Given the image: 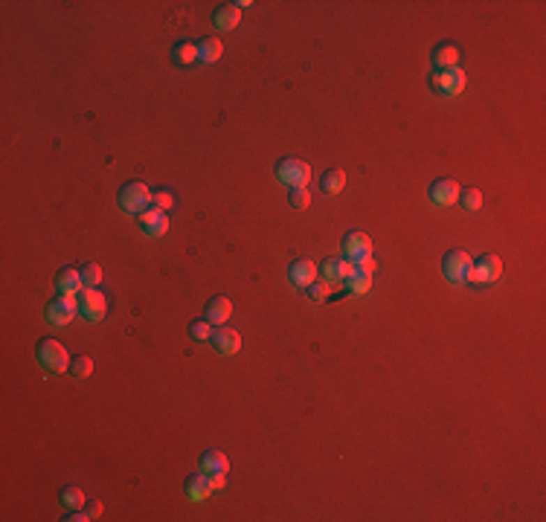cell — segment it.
<instances>
[{
    "instance_id": "6da1fadb",
    "label": "cell",
    "mask_w": 546,
    "mask_h": 522,
    "mask_svg": "<svg viewBox=\"0 0 546 522\" xmlns=\"http://www.w3.org/2000/svg\"><path fill=\"white\" fill-rule=\"evenodd\" d=\"M38 363L41 369L52 371V374H61L73 366V360H70V351L59 343V339H41L38 343Z\"/></svg>"
},
{
    "instance_id": "7a4b0ae2",
    "label": "cell",
    "mask_w": 546,
    "mask_h": 522,
    "mask_svg": "<svg viewBox=\"0 0 546 522\" xmlns=\"http://www.w3.org/2000/svg\"><path fill=\"white\" fill-rule=\"evenodd\" d=\"M119 204H122V209H126V212L139 215V212H146V209L154 204V192H151L146 183L134 180V183H126V186H122V192H119Z\"/></svg>"
},
{
    "instance_id": "3957f363",
    "label": "cell",
    "mask_w": 546,
    "mask_h": 522,
    "mask_svg": "<svg viewBox=\"0 0 546 522\" xmlns=\"http://www.w3.org/2000/svg\"><path fill=\"white\" fill-rule=\"evenodd\" d=\"M276 174H279L282 183H288L291 189H299V186H308V180H311V166L305 163V160L285 157V160L279 163Z\"/></svg>"
},
{
    "instance_id": "277c9868",
    "label": "cell",
    "mask_w": 546,
    "mask_h": 522,
    "mask_svg": "<svg viewBox=\"0 0 546 522\" xmlns=\"http://www.w3.org/2000/svg\"><path fill=\"white\" fill-rule=\"evenodd\" d=\"M76 314H79V299L73 293H59L47 305V319L52 325H70Z\"/></svg>"
},
{
    "instance_id": "5b68a950",
    "label": "cell",
    "mask_w": 546,
    "mask_h": 522,
    "mask_svg": "<svg viewBox=\"0 0 546 522\" xmlns=\"http://www.w3.org/2000/svg\"><path fill=\"white\" fill-rule=\"evenodd\" d=\"M76 299H79V314L84 319L99 322L108 314V299H105V293H99L96 287H84L82 293H76Z\"/></svg>"
},
{
    "instance_id": "8992f818",
    "label": "cell",
    "mask_w": 546,
    "mask_h": 522,
    "mask_svg": "<svg viewBox=\"0 0 546 522\" xmlns=\"http://www.w3.org/2000/svg\"><path fill=\"white\" fill-rule=\"evenodd\" d=\"M433 90L442 96H460L465 90V70L462 67H448V70H436L433 76Z\"/></svg>"
},
{
    "instance_id": "52a82bcc",
    "label": "cell",
    "mask_w": 546,
    "mask_h": 522,
    "mask_svg": "<svg viewBox=\"0 0 546 522\" xmlns=\"http://www.w3.org/2000/svg\"><path fill=\"white\" fill-rule=\"evenodd\" d=\"M503 273V261L500 256L494 253H485L480 261H473L471 264V273H468V282L471 284H491V282H497Z\"/></svg>"
},
{
    "instance_id": "ba28073f",
    "label": "cell",
    "mask_w": 546,
    "mask_h": 522,
    "mask_svg": "<svg viewBox=\"0 0 546 522\" xmlns=\"http://www.w3.org/2000/svg\"><path fill=\"white\" fill-rule=\"evenodd\" d=\"M137 221H139V229L151 238H163L169 232V215L163 209H157V206H149L146 212H139Z\"/></svg>"
},
{
    "instance_id": "9c48e42d",
    "label": "cell",
    "mask_w": 546,
    "mask_h": 522,
    "mask_svg": "<svg viewBox=\"0 0 546 522\" xmlns=\"http://www.w3.org/2000/svg\"><path fill=\"white\" fill-rule=\"evenodd\" d=\"M471 264H473V259L465 253V250H450V253L445 256V276L456 284H462V282H468Z\"/></svg>"
},
{
    "instance_id": "30bf717a",
    "label": "cell",
    "mask_w": 546,
    "mask_h": 522,
    "mask_svg": "<svg viewBox=\"0 0 546 522\" xmlns=\"http://www.w3.org/2000/svg\"><path fill=\"white\" fill-rule=\"evenodd\" d=\"M320 273L328 284H346V279L355 273V261L351 259H326Z\"/></svg>"
},
{
    "instance_id": "8fae6325",
    "label": "cell",
    "mask_w": 546,
    "mask_h": 522,
    "mask_svg": "<svg viewBox=\"0 0 546 522\" xmlns=\"http://www.w3.org/2000/svg\"><path fill=\"white\" fill-rule=\"evenodd\" d=\"M343 253L351 261H358L363 256H372V238H369L366 232H349V236L343 238Z\"/></svg>"
},
{
    "instance_id": "7c38bea8",
    "label": "cell",
    "mask_w": 546,
    "mask_h": 522,
    "mask_svg": "<svg viewBox=\"0 0 546 522\" xmlns=\"http://www.w3.org/2000/svg\"><path fill=\"white\" fill-rule=\"evenodd\" d=\"M460 183L456 180H450V177H445V180H436V183L430 186V197H433V204H439V206H453L456 201H460Z\"/></svg>"
},
{
    "instance_id": "4fadbf2b",
    "label": "cell",
    "mask_w": 546,
    "mask_h": 522,
    "mask_svg": "<svg viewBox=\"0 0 546 522\" xmlns=\"http://www.w3.org/2000/svg\"><path fill=\"white\" fill-rule=\"evenodd\" d=\"M213 346H215L218 354L233 357V354H238V348H241V337H238V331H233V328L218 325V331L213 334Z\"/></svg>"
},
{
    "instance_id": "5bb4252c",
    "label": "cell",
    "mask_w": 546,
    "mask_h": 522,
    "mask_svg": "<svg viewBox=\"0 0 546 522\" xmlns=\"http://www.w3.org/2000/svg\"><path fill=\"white\" fill-rule=\"evenodd\" d=\"M317 264L314 261H308V259H296L294 264H291V270H288V279L296 284V287H308V284H314L317 282Z\"/></svg>"
},
{
    "instance_id": "9a60e30c",
    "label": "cell",
    "mask_w": 546,
    "mask_h": 522,
    "mask_svg": "<svg viewBox=\"0 0 546 522\" xmlns=\"http://www.w3.org/2000/svg\"><path fill=\"white\" fill-rule=\"evenodd\" d=\"M56 287H59V293H82L84 291V279H82V270L76 267H64L56 273Z\"/></svg>"
},
{
    "instance_id": "2e32d148",
    "label": "cell",
    "mask_w": 546,
    "mask_h": 522,
    "mask_svg": "<svg viewBox=\"0 0 546 522\" xmlns=\"http://www.w3.org/2000/svg\"><path fill=\"white\" fill-rule=\"evenodd\" d=\"M233 316V302L230 296H215V299H209L206 305V319L213 322V325H227V319Z\"/></svg>"
},
{
    "instance_id": "e0dca14e",
    "label": "cell",
    "mask_w": 546,
    "mask_h": 522,
    "mask_svg": "<svg viewBox=\"0 0 546 522\" xmlns=\"http://www.w3.org/2000/svg\"><path fill=\"white\" fill-rule=\"evenodd\" d=\"M213 491H215V488H213V482H209L206 473H195V476L186 479V496H189L192 502H204Z\"/></svg>"
},
{
    "instance_id": "ac0fdd59",
    "label": "cell",
    "mask_w": 546,
    "mask_h": 522,
    "mask_svg": "<svg viewBox=\"0 0 546 522\" xmlns=\"http://www.w3.org/2000/svg\"><path fill=\"white\" fill-rule=\"evenodd\" d=\"M213 24H215V29H221V32L236 29V26L241 24V9H236V3H230V6H218L215 15H213Z\"/></svg>"
},
{
    "instance_id": "d6986e66",
    "label": "cell",
    "mask_w": 546,
    "mask_h": 522,
    "mask_svg": "<svg viewBox=\"0 0 546 522\" xmlns=\"http://www.w3.org/2000/svg\"><path fill=\"white\" fill-rule=\"evenodd\" d=\"M227 470H230V461H227L221 450H206L201 456V473L213 476V473H227Z\"/></svg>"
},
{
    "instance_id": "ffe728a7",
    "label": "cell",
    "mask_w": 546,
    "mask_h": 522,
    "mask_svg": "<svg viewBox=\"0 0 546 522\" xmlns=\"http://www.w3.org/2000/svg\"><path fill=\"white\" fill-rule=\"evenodd\" d=\"M460 59H462V49L456 47V44H442V47H436V52H433V64L439 70L460 67Z\"/></svg>"
},
{
    "instance_id": "44dd1931",
    "label": "cell",
    "mask_w": 546,
    "mask_h": 522,
    "mask_svg": "<svg viewBox=\"0 0 546 522\" xmlns=\"http://www.w3.org/2000/svg\"><path fill=\"white\" fill-rule=\"evenodd\" d=\"M221 56H224V44H221L218 38H204V41L198 44V61H204V64H215Z\"/></svg>"
},
{
    "instance_id": "7402d4cb",
    "label": "cell",
    "mask_w": 546,
    "mask_h": 522,
    "mask_svg": "<svg viewBox=\"0 0 546 522\" xmlns=\"http://www.w3.org/2000/svg\"><path fill=\"white\" fill-rule=\"evenodd\" d=\"M346 189V171L343 169H331L323 174V192L328 194H340Z\"/></svg>"
},
{
    "instance_id": "603a6c76",
    "label": "cell",
    "mask_w": 546,
    "mask_h": 522,
    "mask_svg": "<svg viewBox=\"0 0 546 522\" xmlns=\"http://www.w3.org/2000/svg\"><path fill=\"white\" fill-rule=\"evenodd\" d=\"M174 61L178 64H192V61H198V44H192V41H181L178 47H174Z\"/></svg>"
},
{
    "instance_id": "cb8c5ba5",
    "label": "cell",
    "mask_w": 546,
    "mask_h": 522,
    "mask_svg": "<svg viewBox=\"0 0 546 522\" xmlns=\"http://www.w3.org/2000/svg\"><path fill=\"white\" fill-rule=\"evenodd\" d=\"M346 287L351 293H369V287H372V276L369 273H361V270H355L349 279H346Z\"/></svg>"
},
{
    "instance_id": "d4e9b609",
    "label": "cell",
    "mask_w": 546,
    "mask_h": 522,
    "mask_svg": "<svg viewBox=\"0 0 546 522\" xmlns=\"http://www.w3.org/2000/svg\"><path fill=\"white\" fill-rule=\"evenodd\" d=\"M84 502H87V496H84L82 488H64V491H61V505L70 508V511L84 508Z\"/></svg>"
},
{
    "instance_id": "484cf974",
    "label": "cell",
    "mask_w": 546,
    "mask_h": 522,
    "mask_svg": "<svg viewBox=\"0 0 546 522\" xmlns=\"http://www.w3.org/2000/svg\"><path fill=\"white\" fill-rule=\"evenodd\" d=\"M460 204L465 212H477L483 209V192L480 189H462L460 192Z\"/></svg>"
},
{
    "instance_id": "4316f807",
    "label": "cell",
    "mask_w": 546,
    "mask_h": 522,
    "mask_svg": "<svg viewBox=\"0 0 546 522\" xmlns=\"http://www.w3.org/2000/svg\"><path fill=\"white\" fill-rule=\"evenodd\" d=\"M189 334H192V339H198V343H201V339H213L215 328H213V322H209V319H195L189 325Z\"/></svg>"
},
{
    "instance_id": "83f0119b",
    "label": "cell",
    "mask_w": 546,
    "mask_h": 522,
    "mask_svg": "<svg viewBox=\"0 0 546 522\" xmlns=\"http://www.w3.org/2000/svg\"><path fill=\"white\" fill-rule=\"evenodd\" d=\"M82 270V279H84V287H96L99 282H102V267L96 264V261H87L84 267H79Z\"/></svg>"
},
{
    "instance_id": "f1b7e54d",
    "label": "cell",
    "mask_w": 546,
    "mask_h": 522,
    "mask_svg": "<svg viewBox=\"0 0 546 522\" xmlns=\"http://www.w3.org/2000/svg\"><path fill=\"white\" fill-rule=\"evenodd\" d=\"M70 371H73V377H91V374H93V360L87 357V354H82V357L73 360Z\"/></svg>"
},
{
    "instance_id": "f546056e",
    "label": "cell",
    "mask_w": 546,
    "mask_h": 522,
    "mask_svg": "<svg viewBox=\"0 0 546 522\" xmlns=\"http://www.w3.org/2000/svg\"><path fill=\"white\" fill-rule=\"evenodd\" d=\"M305 291H308V296H311L314 302H326V299H328V293H331V284L323 279L320 284H317V282H314V284H308Z\"/></svg>"
},
{
    "instance_id": "4dcf8cb0",
    "label": "cell",
    "mask_w": 546,
    "mask_h": 522,
    "mask_svg": "<svg viewBox=\"0 0 546 522\" xmlns=\"http://www.w3.org/2000/svg\"><path fill=\"white\" fill-rule=\"evenodd\" d=\"M291 206H296V209H305L308 204H311V194H308V189L305 186H299V189H291Z\"/></svg>"
},
{
    "instance_id": "1f68e13d",
    "label": "cell",
    "mask_w": 546,
    "mask_h": 522,
    "mask_svg": "<svg viewBox=\"0 0 546 522\" xmlns=\"http://www.w3.org/2000/svg\"><path fill=\"white\" fill-rule=\"evenodd\" d=\"M154 206H157V209H163V212H169V209L174 206V197H172V192H166V189H157V192H154Z\"/></svg>"
},
{
    "instance_id": "d6a6232c",
    "label": "cell",
    "mask_w": 546,
    "mask_h": 522,
    "mask_svg": "<svg viewBox=\"0 0 546 522\" xmlns=\"http://www.w3.org/2000/svg\"><path fill=\"white\" fill-rule=\"evenodd\" d=\"M355 270H361V273H369V276H372V270H375V259H372V256L358 259V261H355Z\"/></svg>"
},
{
    "instance_id": "836d02e7",
    "label": "cell",
    "mask_w": 546,
    "mask_h": 522,
    "mask_svg": "<svg viewBox=\"0 0 546 522\" xmlns=\"http://www.w3.org/2000/svg\"><path fill=\"white\" fill-rule=\"evenodd\" d=\"M84 511H87V516H91V519H96V516L102 514V502H96V499L84 502Z\"/></svg>"
},
{
    "instance_id": "e575fe53",
    "label": "cell",
    "mask_w": 546,
    "mask_h": 522,
    "mask_svg": "<svg viewBox=\"0 0 546 522\" xmlns=\"http://www.w3.org/2000/svg\"><path fill=\"white\" fill-rule=\"evenodd\" d=\"M209 482H213V488H215V491H221L224 484H227V473H213V476H209Z\"/></svg>"
},
{
    "instance_id": "d590c367",
    "label": "cell",
    "mask_w": 546,
    "mask_h": 522,
    "mask_svg": "<svg viewBox=\"0 0 546 522\" xmlns=\"http://www.w3.org/2000/svg\"><path fill=\"white\" fill-rule=\"evenodd\" d=\"M253 6V0H238V3H236V9H250Z\"/></svg>"
}]
</instances>
